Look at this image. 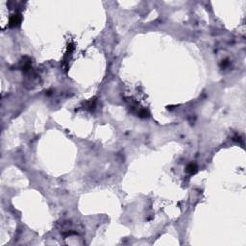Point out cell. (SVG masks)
I'll return each instance as SVG.
<instances>
[{
	"label": "cell",
	"instance_id": "obj_2",
	"mask_svg": "<svg viewBox=\"0 0 246 246\" xmlns=\"http://www.w3.org/2000/svg\"><path fill=\"white\" fill-rule=\"evenodd\" d=\"M187 171L190 174L196 173V171H197V165H194V163H190V165L187 166Z\"/></svg>",
	"mask_w": 246,
	"mask_h": 246
},
{
	"label": "cell",
	"instance_id": "obj_1",
	"mask_svg": "<svg viewBox=\"0 0 246 246\" xmlns=\"http://www.w3.org/2000/svg\"><path fill=\"white\" fill-rule=\"evenodd\" d=\"M20 21H21V16L19 15H17V14H15V15H13L11 16L10 21H9V26L16 27L17 25H19Z\"/></svg>",
	"mask_w": 246,
	"mask_h": 246
}]
</instances>
